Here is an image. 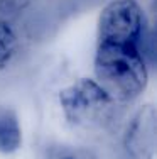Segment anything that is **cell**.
Returning a JSON list of instances; mask_svg holds the SVG:
<instances>
[{
    "mask_svg": "<svg viewBox=\"0 0 157 159\" xmlns=\"http://www.w3.org/2000/svg\"><path fill=\"white\" fill-rule=\"evenodd\" d=\"M95 76L98 85L115 102H132L139 98L149 83L147 63L140 46L98 43Z\"/></svg>",
    "mask_w": 157,
    "mask_h": 159,
    "instance_id": "6da1fadb",
    "label": "cell"
},
{
    "mask_svg": "<svg viewBox=\"0 0 157 159\" xmlns=\"http://www.w3.org/2000/svg\"><path fill=\"white\" fill-rule=\"evenodd\" d=\"M58 100L64 119L80 129L103 127L111 119L117 103L91 78H80L64 86Z\"/></svg>",
    "mask_w": 157,
    "mask_h": 159,
    "instance_id": "7a4b0ae2",
    "label": "cell"
},
{
    "mask_svg": "<svg viewBox=\"0 0 157 159\" xmlns=\"http://www.w3.org/2000/svg\"><path fill=\"white\" fill-rule=\"evenodd\" d=\"M98 43L135 44L145 36V14L137 0H111L103 7L96 27Z\"/></svg>",
    "mask_w": 157,
    "mask_h": 159,
    "instance_id": "3957f363",
    "label": "cell"
},
{
    "mask_svg": "<svg viewBox=\"0 0 157 159\" xmlns=\"http://www.w3.org/2000/svg\"><path fill=\"white\" fill-rule=\"evenodd\" d=\"M123 146L132 159H154L157 151V115L152 105L142 107L127 124Z\"/></svg>",
    "mask_w": 157,
    "mask_h": 159,
    "instance_id": "277c9868",
    "label": "cell"
},
{
    "mask_svg": "<svg viewBox=\"0 0 157 159\" xmlns=\"http://www.w3.org/2000/svg\"><path fill=\"white\" fill-rule=\"evenodd\" d=\"M22 144V130L17 113L12 108L0 107V152L12 154Z\"/></svg>",
    "mask_w": 157,
    "mask_h": 159,
    "instance_id": "5b68a950",
    "label": "cell"
},
{
    "mask_svg": "<svg viewBox=\"0 0 157 159\" xmlns=\"http://www.w3.org/2000/svg\"><path fill=\"white\" fill-rule=\"evenodd\" d=\"M19 49V39L14 27L5 20H0V70H5L14 61Z\"/></svg>",
    "mask_w": 157,
    "mask_h": 159,
    "instance_id": "8992f818",
    "label": "cell"
},
{
    "mask_svg": "<svg viewBox=\"0 0 157 159\" xmlns=\"http://www.w3.org/2000/svg\"><path fill=\"white\" fill-rule=\"evenodd\" d=\"M47 159H98V156L86 147L58 146L47 152Z\"/></svg>",
    "mask_w": 157,
    "mask_h": 159,
    "instance_id": "52a82bcc",
    "label": "cell"
},
{
    "mask_svg": "<svg viewBox=\"0 0 157 159\" xmlns=\"http://www.w3.org/2000/svg\"><path fill=\"white\" fill-rule=\"evenodd\" d=\"M32 3L34 0H0V14H19Z\"/></svg>",
    "mask_w": 157,
    "mask_h": 159,
    "instance_id": "ba28073f",
    "label": "cell"
}]
</instances>
